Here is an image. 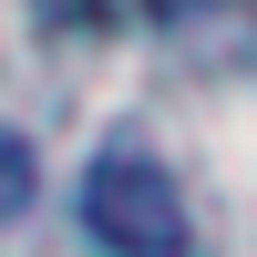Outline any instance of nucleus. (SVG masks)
<instances>
[{"mask_svg": "<svg viewBox=\"0 0 257 257\" xmlns=\"http://www.w3.org/2000/svg\"><path fill=\"white\" fill-rule=\"evenodd\" d=\"M31 185H41V155H31V134H11V123H0V226L31 206Z\"/></svg>", "mask_w": 257, "mask_h": 257, "instance_id": "obj_2", "label": "nucleus"}, {"mask_svg": "<svg viewBox=\"0 0 257 257\" xmlns=\"http://www.w3.org/2000/svg\"><path fill=\"white\" fill-rule=\"evenodd\" d=\"M31 21H41V31H103L113 0H31Z\"/></svg>", "mask_w": 257, "mask_h": 257, "instance_id": "obj_3", "label": "nucleus"}, {"mask_svg": "<svg viewBox=\"0 0 257 257\" xmlns=\"http://www.w3.org/2000/svg\"><path fill=\"white\" fill-rule=\"evenodd\" d=\"M144 11H165V21H175V11H196V0H144Z\"/></svg>", "mask_w": 257, "mask_h": 257, "instance_id": "obj_4", "label": "nucleus"}, {"mask_svg": "<svg viewBox=\"0 0 257 257\" xmlns=\"http://www.w3.org/2000/svg\"><path fill=\"white\" fill-rule=\"evenodd\" d=\"M82 237L103 257H196V216H185V185L155 144L113 134L82 165Z\"/></svg>", "mask_w": 257, "mask_h": 257, "instance_id": "obj_1", "label": "nucleus"}]
</instances>
